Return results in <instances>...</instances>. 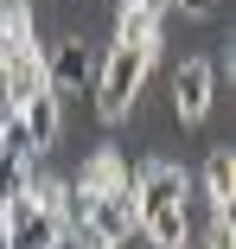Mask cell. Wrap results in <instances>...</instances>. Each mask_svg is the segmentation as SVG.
Segmentation results:
<instances>
[{
  "mask_svg": "<svg viewBox=\"0 0 236 249\" xmlns=\"http://www.w3.org/2000/svg\"><path fill=\"white\" fill-rule=\"evenodd\" d=\"M32 173H38V160H7V154H0V211L32 185Z\"/></svg>",
  "mask_w": 236,
  "mask_h": 249,
  "instance_id": "7c38bea8",
  "label": "cell"
},
{
  "mask_svg": "<svg viewBox=\"0 0 236 249\" xmlns=\"http://www.w3.org/2000/svg\"><path fill=\"white\" fill-rule=\"evenodd\" d=\"M13 122L26 128V141L38 147H58V134H64V109H58V89H38V96H26V103L13 109Z\"/></svg>",
  "mask_w": 236,
  "mask_h": 249,
  "instance_id": "52a82bcc",
  "label": "cell"
},
{
  "mask_svg": "<svg viewBox=\"0 0 236 249\" xmlns=\"http://www.w3.org/2000/svg\"><path fill=\"white\" fill-rule=\"evenodd\" d=\"M96 64H102V45H89L83 32L45 45V83H51L58 96H89V83H96Z\"/></svg>",
  "mask_w": 236,
  "mask_h": 249,
  "instance_id": "3957f363",
  "label": "cell"
},
{
  "mask_svg": "<svg viewBox=\"0 0 236 249\" xmlns=\"http://www.w3.org/2000/svg\"><path fill=\"white\" fill-rule=\"evenodd\" d=\"M0 32L13 38V52H19V45H38V26H32L26 0H0Z\"/></svg>",
  "mask_w": 236,
  "mask_h": 249,
  "instance_id": "8fae6325",
  "label": "cell"
},
{
  "mask_svg": "<svg viewBox=\"0 0 236 249\" xmlns=\"http://www.w3.org/2000/svg\"><path fill=\"white\" fill-rule=\"evenodd\" d=\"M134 236L147 249H192V173L179 160L134 166Z\"/></svg>",
  "mask_w": 236,
  "mask_h": 249,
  "instance_id": "6da1fadb",
  "label": "cell"
},
{
  "mask_svg": "<svg viewBox=\"0 0 236 249\" xmlns=\"http://www.w3.org/2000/svg\"><path fill=\"white\" fill-rule=\"evenodd\" d=\"M0 224H7V249H51V243L64 236L51 217H45V211L32 205V192H19L13 205L0 211Z\"/></svg>",
  "mask_w": 236,
  "mask_h": 249,
  "instance_id": "5b68a950",
  "label": "cell"
},
{
  "mask_svg": "<svg viewBox=\"0 0 236 249\" xmlns=\"http://www.w3.org/2000/svg\"><path fill=\"white\" fill-rule=\"evenodd\" d=\"M121 7H140V13H153V19H160V13H166V0H121Z\"/></svg>",
  "mask_w": 236,
  "mask_h": 249,
  "instance_id": "9a60e30c",
  "label": "cell"
},
{
  "mask_svg": "<svg viewBox=\"0 0 236 249\" xmlns=\"http://www.w3.org/2000/svg\"><path fill=\"white\" fill-rule=\"evenodd\" d=\"M70 185H77V192H96V198H102V192H134V166H128L121 147L102 141V147H89V160H83V173H77Z\"/></svg>",
  "mask_w": 236,
  "mask_h": 249,
  "instance_id": "8992f818",
  "label": "cell"
},
{
  "mask_svg": "<svg viewBox=\"0 0 236 249\" xmlns=\"http://www.w3.org/2000/svg\"><path fill=\"white\" fill-rule=\"evenodd\" d=\"M13 115V96H7V77H0V122Z\"/></svg>",
  "mask_w": 236,
  "mask_h": 249,
  "instance_id": "2e32d148",
  "label": "cell"
},
{
  "mask_svg": "<svg viewBox=\"0 0 236 249\" xmlns=\"http://www.w3.org/2000/svg\"><path fill=\"white\" fill-rule=\"evenodd\" d=\"M166 7H179V13H192V19H204V13L217 7V0H166Z\"/></svg>",
  "mask_w": 236,
  "mask_h": 249,
  "instance_id": "5bb4252c",
  "label": "cell"
},
{
  "mask_svg": "<svg viewBox=\"0 0 236 249\" xmlns=\"http://www.w3.org/2000/svg\"><path fill=\"white\" fill-rule=\"evenodd\" d=\"M0 249H7V224H0Z\"/></svg>",
  "mask_w": 236,
  "mask_h": 249,
  "instance_id": "d6986e66",
  "label": "cell"
},
{
  "mask_svg": "<svg viewBox=\"0 0 236 249\" xmlns=\"http://www.w3.org/2000/svg\"><path fill=\"white\" fill-rule=\"evenodd\" d=\"M7 58H13V38H7V32H0V64H7Z\"/></svg>",
  "mask_w": 236,
  "mask_h": 249,
  "instance_id": "e0dca14e",
  "label": "cell"
},
{
  "mask_svg": "<svg viewBox=\"0 0 236 249\" xmlns=\"http://www.w3.org/2000/svg\"><path fill=\"white\" fill-rule=\"evenodd\" d=\"M115 45H147V52H160V19L140 13V7H121L115 13Z\"/></svg>",
  "mask_w": 236,
  "mask_h": 249,
  "instance_id": "30bf717a",
  "label": "cell"
},
{
  "mask_svg": "<svg viewBox=\"0 0 236 249\" xmlns=\"http://www.w3.org/2000/svg\"><path fill=\"white\" fill-rule=\"evenodd\" d=\"M204 249H236V224H230V211H211V230H204Z\"/></svg>",
  "mask_w": 236,
  "mask_h": 249,
  "instance_id": "4fadbf2b",
  "label": "cell"
},
{
  "mask_svg": "<svg viewBox=\"0 0 236 249\" xmlns=\"http://www.w3.org/2000/svg\"><path fill=\"white\" fill-rule=\"evenodd\" d=\"M160 52L147 45H102V64H96V83H89V103H96L102 122H128L134 115V96L147 89Z\"/></svg>",
  "mask_w": 236,
  "mask_h": 249,
  "instance_id": "7a4b0ae2",
  "label": "cell"
},
{
  "mask_svg": "<svg viewBox=\"0 0 236 249\" xmlns=\"http://www.w3.org/2000/svg\"><path fill=\"white\" fill-rule=\"evenodd\" d=\"M172 109H179L185 128H198V122L217 109V64H211L204 52L179 64V77H172Z\"/></svg>",
  "mask_w": 236,
  "mask_h": 249,
  "instance_id": "277c9868",
  "label": "cell"
},
{
  "mask_svg": "<svg viewBox=\"0 0 236 249\" xmlns=\"http://www.w3.org/2000/svg\"><path fill=\"white\" fill-rule=\"evenodd\" d=\"M204 198H211V211L236 205V154L230 147H211L204 154Z\"/></svg>",
  "mask_w": 236,
  "mask_h": 249,
  "instance_id": "9c48e42d",
  "label": "cell"
},
{
  "mask_svg": "<svg viewBox=\"0 0 236 249\" xmlns=\"http://www.w3.org/2000/svg\"><path fill=\"white\" fill-rule=\"evenodd\" d=\"M51 249H83V243H70V236H58V243H51Z\"/></svg>",
  "mask_w": 236,
  "mask_h": 249,
  "instance_id": "ac0fdd59",
  "label": "cell"
},
{
  "mask_svg": "<svg viewBox=\"0 0 236 249\" xmlns=\"http://www.w3.org/2000/svg\"><path fill=\"white\" fill-rule=\"evenodd\" d=\"M0 77H7V96H13V109L26 103V96H38V89H51L45 83V45H19V52L0 64Z\"/></svg>",
  "mask_w": 236,
  "mask_h": 249,
  "instance_id": "ba28073f",
  "label": "cell"
}]
</instances>
